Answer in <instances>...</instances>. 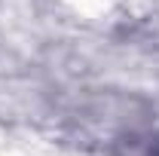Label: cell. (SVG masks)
<instances>
[{
  "instance_id": "1",
  "label": "cell",
  "mask_w": 159,
  "mask_h": 156,
  "mask_svg": "<svg viewBox=\"0 0 159 156\" xmlns=\"http://www.w3.org/2000/svg\"><path fill=\"white\" fill-rule=\"evenodd\" d=\"M129 156H159V135L132 138V153Z\"/></svg>"
}]
</instances>
